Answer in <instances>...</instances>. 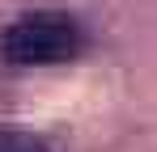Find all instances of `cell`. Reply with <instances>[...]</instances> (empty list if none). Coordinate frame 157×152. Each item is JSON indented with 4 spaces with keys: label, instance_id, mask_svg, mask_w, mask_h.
Returning <instances> with one entry per match:
<instances>
[{
    "label": "cell",
    "instance_id": "1",
    "mask_svg": "<svg viewBox=\"0 0 157 152\" xmlns=\"http://www.w3.org/2000/svg\"><path fill=\"white\" fill-rule=\"evenodd\" d=\"M0 51L9 63H21V68H34V63H64L81 51V25L68 17V13H26L4 30L0 38Z\"/></svg>",
    "mask_w": 157,
    "mask_h": 152
},
{
    "label": "cell",
    "instance_id": "2",
    "mask_svg": "<svg viewBox=\"0 0 157 152\" xmlns=\"http://www.w3.org/2000/svg\"><path fill=\"white\" fill-rule=\"evenodd\" d=\"M0 152H47V148L26 131H0Z\"/></svg>",
    "mask_w": 157,
    "mask_h": 152
}]
</instances>
